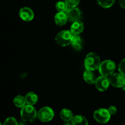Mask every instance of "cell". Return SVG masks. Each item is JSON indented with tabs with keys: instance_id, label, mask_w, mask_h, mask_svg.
<instances>
[{
	"instance_id": "obj_1",
	"label": "cell",
	"mask_w": 125,
	"mask_h": 125,
	"mask_svg": "<svg viewBox=\"0 0 125 125\" xmlns=\"http://www.w3.org/2000/svg\"><path fill=\"white\" fill-rule=\"evenodd\" d=\"M101 62L100 58L95 52H90L87 55L84 61V65L87 70L95 71L98 69Z\"/></svg>"
},
{
	"instance_id": "obj_2",
	"label": "cell",
	"mask_w": 125,
	"mask_h": 125,
	"mask_svg": "<svg viewBox=\"0 0 125 125\" xmlns=\"http://www.w3.org/2000/svg\"><path fill=\"white\" fill-rule=\"evenodd\" d=\"M21 117L25 122H32L37 117L36 110L32 105L27 104L22 107L21 110Z\"/></svg>"
},
{
	"instance_id": "obj_3",
	"label": "cell",
	"mask_w": 125,
	"mask_h": 125,
	"mask_svg": "<svg viewBox=\"0 0 125 125\" xmlns=\"http://www.w3.org/2000/svg\"><path fill=\"white\" fill-rule=\"evenodd\" d=\"M115 68V63L114 61L106 60L101 63L99 67V71L101 75L107 77L113 74Z\"/></svg>"
},
{
	"instance_id": "obj_4",
	"label": "cell",
	"mask_w": 125,
	"mask_h": 125,
	"mask_svg": "<svg viewBox=\"0 0 125 125\" xmlns=\"http://www.w3.org/2000/svg\"><path fill=\"white\" fill-rule=\"evenodd\" d=\"M73 35L69 31H62L58 33L56 37V42L61 46H66L70 45Z\"/></svg>"
},
{
	"instance_id": "obj_5",
	"label": "cell",
	"mask_w": 125,
	"mask_h": 125,
	"mask_svg": "<svg viewBox=\"0 0 125 125\" xmlns=\"http://www.w3.org/2000/svg\"><path fill=\"white\" fill-rule=\"evenodd\" d=\"M111 115L108 110L106 109H99L95 111L94 114V117L95 120L103 124L107 123L111 118Z\"/></svg>"
},
{
	"instance_id": "obj_6",
	"label": "cell",
	"mask_w": 125,
	"mask_h": 125,
	"mask_svg": "<svg viewBox=\"0 0 125 125\" xmlns=\"http://www.w3.org/2000/svg\"><path fill=\"white\" fill-rule=\"evenodd\" d=\"M54 112L50 107H42L37 113V117L42 122H48L53 118Z\"/></svg>"
},
{
	"instance_id": "obj_7",
	"label": "cell",
	"mask_w": 125,
	"mask_h": 125,
	"mask_svg": "<svg viewBox=\"0 0 125 125\" xmlns=\"http://www.w3.org/2000/svg\"><path fill=\"white\" fill-rule=\"evenodd\" d=\"M109 83L111 85L114 87H122L125 84V76L120 73H114L110 76Z\"/></svg>"
},
{
	"instance_id": "obj_8",
	"label": "cell",
	"mask_w": 125,
	"mask_h": 125,
	"mask_svg": "<svg viewBox=\"0 0 125 125\" xmlns=\"http://www.w3.org/2000/svg\"><path fill=\"white\" fill-rule=\"evenodd\" d=\"M65 13L67 14L68 20L72 22L79 21L81 18V12L76 7H69Z\"/></svg>"
},
{
	"instance_id": "obj_9",
	"label": "cell",
	"mask_w": 125,
	"mask_h": 125,
	"mask_svg": "<svg viewBox=\"0 0 125 125\" xmlns=\"http://www.w3.org/2000/svg\"><path fill=\"white\" fill-rule=\"evenodd\" d=\"M95 84L98 90L101 92H104L108 89L110 83L107 77L104 76H101L96 79Z\"/></svg>"
},
{
	"instance_id": "obj_10",
	"label": "cell",
	"mask_w": 125,
	"mask_h": 125,
	"mask_svg": "<svg viewBox=\"0 0 125 125\" xmlns=\"http://www.w3.org/2000/svg\"><path fill=\"white\" fill-rule=\"evenodd\" d=\"M20 18L23 20L26 21H30L32 20L34 17V14L33 11L29 7H24L20 9L19 12Z\"/></svg>"
},
{
	"instance_id": "obj_11",
	"label": "cell",
	"mask_w": 125,
	"mask_h": 125,
	"mask_svg": "<svg viewBox=\"0 0 125 125\" xmlns=\"http://www.w3.org/2000/svg\"><path fill=\"white\" fill-rule=\"evenodd\" d=\"M84 29V25L80 20L73 22L70 28V32L72 35H79Z\"/></svg>"
},
{
	"instance_id": "obj_12",
	"label": "cell",
	"mask_w": 125,
	"mask_h": 125,
	"mask_svg": "<svg viewBox=\"0 0 125 125\" xmlns=\"http://www.w3.org/2000/svg\"><path fill=\"white\" fill-rule=\"evenodd\" d=\"M71 45L73 48L79 51L83 48V40L79 35H73Z\"/></svg>"
},
{
	"instance_id": "obj_13",
	"label": "cell",
	"mask_w": 125,
	"mask_h": 125,
	"mask_svg": "<svg viewBox=\"0 0 125 125\" xmlns=\"http://www.w3.org/2000/svg\"><path fill=\"white\" fill-rule=\"evenodd\" d=\"M68 17L65 12H58L55 16V22L58 26H63L66 24Z\"/></svg>"
},
{
	"instance_id": "obj_14",
	"label": "cell",
	"mask_w": 125,
	"mask_h": 125,
	"mask_svg": "<svg viewBox=\"0 0 125 125\" xmlns=\"http://www.w3.org/2000/svg\"><path fill=\"white\" fill-rule=\"evenodd\" d=\"M71 123L73 125H89L87 120L81 115L73 116Z\"/></svg>"
},
{
	"instance_id": "obj_15",
	"label": "cell",
	"mask_w": 125,
	"mask_h": 125,
	"mask_svg": "<svg viewBox=\"0 0 125 125\" xmlns=\"http://www.w3.org/2000/svg\"><path fill=\"white\" fill-rule=\"evenodd\" d=\"M60 116H61V119L65 122H69L72 121L73 117V113L72 112V111L68 109H62L60 113Z\"/></svg>"
},
{
	"instance_id": "obj_16",
	"label": "cell",
	"mask_w": 125,
	"mask_h": 125,
	"mask_svg": "<svg viewBox=\"0 0 125 125\" xmlns=\"http://www.w3.org/2000/svg\"><path fill=\"white\" fill-rule=\"evenodd\" d=\"M83 77H84V79L85 80V81L89 84H94L96 81V79L95 78V74L92 71H85L84 73Z\"/></svg>"
},
{
	"instance_id": "obj_17",
	"label": "cell",
	"mask_w": 125,
	"mask_h": 125,
	"mask_svg": "<svg viewBox=\"0 0 125 125\" xmlns=\"http://www.w3.org/2000/svg\"><path fill=\"white\" fill-rule=\"evenodd\" d=\"M26 102L28 104L33 105L35 104L38 101V96L34 92H29L25 96Z\"/></svg>"
},
{
	"instance_id": "obj_18",
	"label": "cell",
	"mask_w": 125,
	"mask_h": 125,
	"mask_svg": "<svg viewBox=\"0 0 125 125\" xmlns=\"http://www.w3.org/2000/svg\"><path fill=\"white\" fill-rule=\"evenodd\" d=\"M13 103H14V104L17 107H23V106H25L26 102L25 98H24L22 96H20V95H18V96H17L14 98Z\"/></svg>"
},
{
	"instance_id": "obj_19",
	"label": "cell",
	"mask_w": 125,
	"mask_h": 125,
	"mask_svg": "<svg viewBox=\"0 0 125 125\" xmlns=\"http://www.w3.org/2000/svg\"><path fill=\"white\" fill-rule=\"evenodd\" d=\"M68 6L65 2L63 1H59L56 3V8L59 11V12H65V13L67 10H68Z\"/></svg>"
},
{
	"instance_id": "obj_20",
	"label": "cell",
	"mask_w": 125,
	"mask_h": 125,
	"mask_svg": "<svg viewBox=\"0 0 125 125\" xmlns=\"http://www.w3.org/2000/svg\"><path fill=\"white\" fill-rule=\"evenodd\" d=\"M115 1V0H97L99 4L104 8L111 7L114 4Z\"/></svg>"
},
{
	"instance_id": "obj_21",
	"label": "cell",
	"mask_w": 125,
	"mask_h": 125,
	"mask_svg": "<svg viewBox=\"0 0 125 125\" xmlns=\"http://www.w3.org/2000/svg\"><path fill=\"white\" fill-rule=\"evenodd\" d=\"M68 7H76L79 4L80 0H65Z\"/></svg>"
},
{
	"instance_id": "obj_22",
	"label": "cell",
	"mask_w": 125,
	"mask_h": 125,
	"mask_svg": "<svg viewBox=\"0 0 125 125\" xmlns=\"http://www.w3.org/2000/svg\"><path fill=\"white\" fill-rule=\"evenodd\" d=\"M2 125H18V123L15 118L9 117L5 120Z\"/></svg>"
},
{
	"instance_id": "obj_23",
	"label": "cell",
	"mask_w": 125,
	"mask_h": 125,
	"mask_svg": "<svg viewBox=\"0 0 125 125\" xmlns=\"http://www.w3.org/2000/svg\"><path fill=\"white\" fill-rule=\"evenodd\" d=\"M118 71L125 76V59L122 60L118 65Z\"/></svg>"
},
{
	"instance_id": "obj_24",
	"label": "cell",
	"mask_w": 125,
	"mask_h": 125,
	"mask_svg": "<svg viewBox=\"0 0 125 125\" xmlns=\"http://www.w3.org/2000/svg\"><path fill=\"white\" fill-rule=\"evenodd\" d=\"M107 110H108V111L109 112L110 114H111V115H115L117 112V109L114 106H110Z\"/></svg>"
},
{
	"instance_id": "obj_25",
	"label": "cell",
	"mask_w": 125,
	"mask_h": 125,
	"mask_svg": "<svg viewBox=\"0 0 125 125\" xmlns=\"http://www.w3.org/2000/svg\"><path fill=\"white\" fill-rule=\"evenodd\" d=\"M119 4L122 8L125 9V0H119Z\"/></svg>"
},
{
	"instance_id": "obj_26",
	"label": "cell",
	"mask_w": 125,
	"mask_h": 125,
	"mask_svg": "<svg viewBox=\"0 0 125 125\" xmlns=\"http://www.w3.org/2000/svg\"><path fill=\"white\" fill-rule=\"evenodd\" d=\"M73 125L72 124V123H69V122H67V123H65L64 125Z\"/></svg>"
},
{
	"instance_id": "obj_27",
	"label": "cell",
	"mask_w": 125,
	"mask_h": 125,
	"mask_svg": "<svg viewBox=\"0 0 125 125\" xmlns=\"http://www.w3.org/2000/svg\"><path fill=\"white\" fill-rule=\"evenodd\" d=\"M122 89H123V90H125V84L124 85H123V86L122 87Z\"/></svg>"
},
{
	"instance_id": "obj_28",
	"label": "cell",
	"mask_w": 125,
	"mask_h": 125,
	"mask_svg": "<svg viewBox=\"0 0 125 125\" xmlns=\"http://www.w3.org/2000/svg\"><path fill=\"white\" fill-rule=\"evenodd\" d=\"M18 125H24V123H20L19 124L18 123Z\"/></svg>"
},
{
	"instance_id": "obj_29",
	"label": "cell",
	"mask_w": 125,
	"mask_h": 125,
	"mask_svg": "<svg viewBox=\"0 0 125 125\" xmlns=\"http://www.w3.org/2000/svg\"><path fill=\"white\" fill-rule=\"evenodd\" d=\"M0 125H2V124H1V122H0Z\"/></svg>"
}]
</instances>
